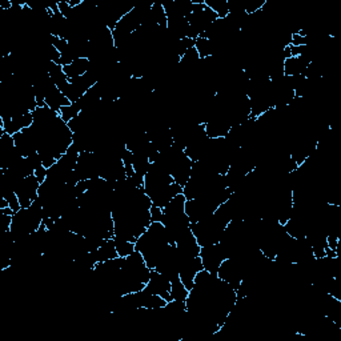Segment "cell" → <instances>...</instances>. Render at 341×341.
Here are the masks:
<instances>
[{
  "label": "cell",
  "instance_id": "cell-1",
  "mask_svg": "<svg viewBox=\"0 0 341 341\" xmlns=\"http://www.w3.org/2000/svg\"><path fill=\"white\" fill-rule=\"evenodd\" d=\"M199 256L202 259L204 270L208 271L209 273L215 274V276H217V271H219L220 264L223 263L224 259H228L227 253L220 243L202 247Z\"/></svg>",
  "mask_w": 341,
  "mask_h": 341
},
{
  "label": "cell",
  "instance_id": "cell-2",
  "mask_svg": "<svg viewBox=\"0 0 341 341\" xmlns=\"http://www.w3.org/2000/svg\"><path fill=\"white\" fill-rule=\"evenodd\" d=\"M89 68H91V62H89L88 58H77L71 64L64 66L63 71L68 79L72 80V79H77V77L85 75L89 71Z\"/></svg>",
  "mask_w": 341,
  "mask_h": 341
},
{
  "label": "cell",
  "instance_id": "cell-3",
  "mask_svg": "<svg viewBox=\"0 0 341 341\" xmlns=\"http://www.w3.org/2000/svg\"><path fill=\"white\" fill-rule=\"evenodd\" d=\"M92 253H93V256H95L96 263L112 260V259L119 257L118 251H116V247H115L114 239H107V240L103 241V244H101L100 247H99V248Z\"/></svg>",
  "mask_w": 341,
  "mask_h": 341
},
{
  "label": "cell",
  "instance_id": "cell-4",
  "mask_svg": "<svg viewBox=\"0 0 341 341\" xmlns=\"http://www.w3.org/2000/svg\"><path fill=\"white\" fill-rule=\"evenodd\" d=\"M195 48L198 51L200 59H208V58H212L217 54V47L213 42H211L209 39L202 38L199 36L195 42Z\"/></svg>",
  "mask_w": 341,
  "mask_h": 341
},
{
  "label": "cell",
  "instance_id": "cell-5",
  "mask_svg": "<svg viewBox=\"0 0 341 341\" xmlns=\"http://www.w3.org/2000/svg\"><path fill=\"white\" fill-rule=\"evenodd\" d=\"M188 293H190V291L184 286L180 278H176V280L171 281V297H172V300L186 301L187 297H188Z\"/></svg>",
  "mask_w": 341,
  "mask_h": 341
},
{
  "label": "cell",
  "instance_id": "cell-6",
  "mask_svg": "<svg viewBox=\"0 0 341 341\" xmlns=\"http://www.w3.org/2000/svg\"><path fill=\"white\" fill-rule=\"evenodd\" d=\"M204 4L209 7L217 15L219 19H225L229 15L228 1H225V0H211V1H204Z\"/></svg>",
  "mask_w": 341,
  "mask_h": 341
},
{
  "label": "cell",
  "instance_id": "cell-7",
  "mask_svg": "<svg viewBox=\"0 0 341 341\" xmlns=\"http://www.w3.org/2000/svg\"><path fill=\"white\" fill-rule=\"evenodd\" d=\"M80 112H81V106H80V103L77 101V103H72V104H69V106L62 107L59 111V115H60V118L63 119L64 122L68 123V122H71L72 119L77 118V116L80 115Z\"/></svg>",
  "mask_w": 341,
  "mask_h": 341
},
{
  "label": "cell",
  "instance_id": "cell-8",
  "mask_svg": "<svg viewBox=\"0 0 341 341\" xmlns=\"http://www.w3.org/2000/svg\"><path fill=\"white\" fill-rule=\"evenodd\" d=\"M114 240L119 257L130 256L131 253L135 251V243H131V241L126 240H119V239H114Z\"/></svg>",
  "mask_w": 341,
  "mask_h": 341
},
{
  "label": "cell",
  "instance_id": "cell-9",
  "mask_svg": "<svg viewBox=\"0 0 341 341\" xmlns=\"http://www.w3.org/2000/svg\"><path fill=\"white\" fill-rule=\"evenodd\" d=\"M149 213H151L152 223H161V220H163V208L152 205L151 209H149Z\"/></svg>",
  "mask_w": 341,
  "mask_h": 341
},
{
  "label": "cell",
  "instance_id": "cell-10",
  "mask_svg": "<svg viewBox=\"0 0 341 341\" xmlns=\"http://www.w3.org/2000/svg\"><path fill=\"white\" fill-rule=\"evenodd\" d=\"M34 175H35V177L39 180V183L42 184V183H44L47 179V168L44 167V165H42V167H39V168L35 169Z\"/></svg>",
  "mask_w": 341,
  "mask_h": 341
}]
</instances>
